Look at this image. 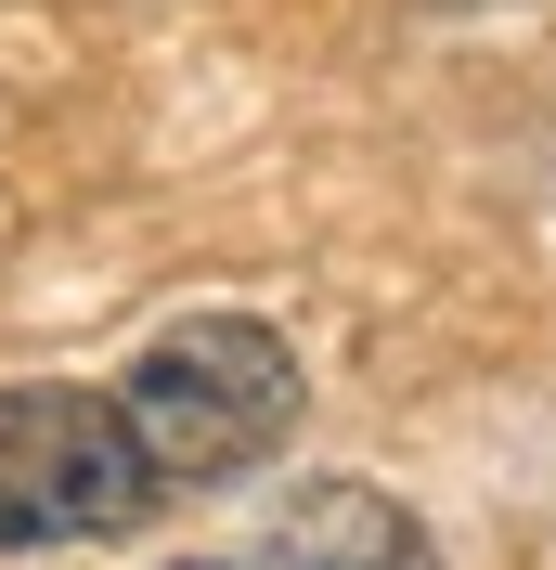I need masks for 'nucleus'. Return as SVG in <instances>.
Returning <instances> with one entry per match:
<instances>
[{"label": "nucleus", "mask_w": 556, "mask_h": 570, "mask_svg": "<svg viewBox=\"0 0 556 570\" xmlns=\"http://www.w3.org/2000/svg\"><path fill=\"white\" fill-rule=\"evenodd\" d=\"M142 505H156V466L130 454V415L105 390H66V376L0 390V558L117 544Z\"/></svg>", "instance_id": "nucleus-2"}, {"label": "nucleus", "mask_w": 556, "mask_h": 570, "mask_svg": "<svg viewBox=\"0 0 556 570\" xmlns=\"http://www.w3.org/2000/svg\"><path fill=\"white\" fill-rule=\"evenodd\" d=\"M117 415H130V454L156 466V493L246 480V466L285 454V428H298V351H285L259 312H195V324H169V337L130 363Z\"/></svg>", "instance_id": "nucleus-1"}, {"label": "nucleus", "mask_w": 556, "mask_h": 570, "mask_svg": "<svg viewBox=\"0 0 556 570\" xmlns=\"http://www.w3.org/2000/svg\"><path fill=\"white\" fill-rule=\"evenodd\" d=\"M259 570H440V544H427L415 505L363 493V480H311V493L259 532Z\"/></svg>", "instance_id": "nucleus-3"}]
</instances>
